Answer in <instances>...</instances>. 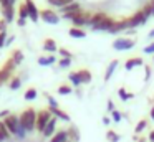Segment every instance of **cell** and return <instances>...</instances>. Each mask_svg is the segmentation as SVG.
<instances>
[{
  "instance_id": "obj_3",
  "label": "cell",
  "mask_w": 154,
  "mask_h": 142,
  "mask_svg": "<svg viewBox=\"0 0 154 142\" xmlns=\"http://www.w3.org/2000/svg\"><path fill=\"white\" fill-rule=\"evenodd\" d=\"M65 20H70L71 23H73V26H76V28H81V26L85 25H90V20H91V15L88 12H78V13H73V15H63Z\"/></svg>"
},
{
  "instance_id": "obj_16",
  "label": "cell",
  "mask_w": 154,
  "mask_h": 142,
  "mask_svg": "<svg viewBox=\"0 0 154 142\" xmlns=\"http://www.w3.org/2000/svg\"><path fill=\"white\" fill-rule=\"evenodd\" d=\"M143 65V58H129V59H126V63H124V69L126 71H131V69H134L136 66H141Z\"/></svg>"
},
{
  "instance_id": "obj_46",
  "label": "cell",
  "mask_w": 154,
  "mask_h": 142,
  "mask_svg": "<svg viewBox=\"0 0 154 142\" xmlns=\"http://www.w3.org/2000/svg\"><path fill=\"white\" fill-rule=\"evenodd\" d=\"M113 111H114V104H113V101L109 99V101H108V112H113Z\"/></svg>"
},
{
  "instance_id": "obj_45",
  "label": "cell",
  "mask_w": 154,
  "mask_h": 142,
  "mask_svg": "<svg viewBox=\"0 0 154 142\" xmlns=\"http://www.w3.org/2000/svg\"><path fill=\"white\" fill-rule=\"evenodd\" d=\"M144 79H146V81L151 79V66H146V76H144Z\"/></svg>"
},
{
  "instance_id": "obj_18",
  "label": "cell",
  "mask_w": 154,
  "mask_h": 142,
  "mask_svg": "<svg viewBox=\"0 0 154 142\" xmlns=\"http://www.w3.org/2000/svg\"><path fill=\"white\" fill-rule=\"evenodd\" d=\"M2 17H4V20L7 23L14 22V17H15V8L14 7H5V8H2Z\"/></svg>"
},
{
  "instance_id": "obj_42",
  "label": "cell",
  "mask_w": 154,
  "mask_h": 142,
  "mask_svg": "<svg viewBox=\"0 0 154 142\" xmlns=\"http://www.w3.org/2000/svg\"><path fill=\"white\" fill-rule=\"evenodd\" d=\"M60 55L63 56V58H71V56H73V55H71V53L68 51L66 48H60Z\"/></svg>"
},
{
  "instance_id": "obj_40",
  "label": "cell",
  "mask_w": 154,
  "mask_h": 142,
  "mask_svg": "<svg viewBox=\"0 0 154 142\" xmlns=\"http://www.w3.org/2000/svg\"><path fill=\"white\" fill-rule=\"evenodd\" d=\"M144 53H146V55H154V41L144 48Z\"/></svg>"
},
{
  "instance_id": "obj_17",
  "label": "cell",
  "mask_w": 154,
  "mask_h": 142,
  "mask_svg": "<svg viewBox=\"0 0 154 142\" xmlns=\"http://www.w3.org/2000/svg\"><path fill=\"white\" fill-rule=\"evenodd\" d=\"M70 137H68V131H58L53 134V137L50 139V142H68Z\"/></svg>"
},
{
  "instance_id": "obj_15",
  "label": "cell",
  "mask_w": 154,
  "mask_h": 142,
  "mask_svg": "<svg viewBox=\"0 0 154 142\" xmlns=\"http://www.w3.org/2000/svg\"><path fill=\"white\" fill-rule=\"evenodd\" d=\"M123 30H128V20H116L114 22V25H113V28L109 30L108 33H119V32H123Z\"/></svg>"
},
{
  "instance_id": "obj_23",
  "label": "cell",
  "mask_w": 154,
  "mask_h": 142,
  "mask_svg": "<svg viewBox=\"0 0 154 142\" xmlns=\"http://www.w3.org/2000/svg\"><path fill=\"white\" fill-rule=\"evenodd\" d=\"M68 33H70L71 38H85V36H86V32H85L83 28H76V26H71Z\"/></svg>"
},
{
  "instance_id": "obj_52",
  "label": "cell",
  "mask_w": 154,
  "mask_h": 142,
  "mask_svg": "<svg viewBox=\"0 0 154 142\" xmlns=\"http://www.w3.org/2000/svg\"><path fill=\"white\" fill-rule=\"evenodd\" d=\"M149 114H151V119H152V121H154V106H152V107H151V112H149Z\"/></svg>"
},
{
  "instance_id": "obj_9",
  "label": "cell",
  "mask_w": 154,
  "mask_h": 142,
  "mask_svg": "<svg viewBox=\"0 0 154 142\" xmlns=\"http://www.w3.org/2000/svg\"><path fill=\"white\" fill-rule=\"evenodd\" d=\"M25 5H27V12H28V18L32 22H38V17H40V12H38L37 5H35L33 0H23Z\"/></svg>"
},
{
  "instance_id": "obj_20",
  "label": "cell",
  "mask_w": 154,
  "mask_h": 142,
  "mask_svg": "<svg viewBox=\"0 0 154 142\" xmlns=\"http://www.w3.org/2000/svg\"><path fill=\"white\" fill-rule=\"evenodd\" d=\"M118 59H113V61L108 65V69H106V73H104V81H109L111 79V76H113V73L116 71V68H118Z\"/></svg>"
},
{
  "instance_id": "obj_25",
  "label": "cell",
  "mask_w": 154,
  "mask_h": 142,
  "mask_svg": "<svg viewBox=\"0 0 154 142\" xmlns=\"http://www.w3.org/2000/svg\"><path fill=\"white\" fill-rule=\"evenodd\" d=\"M12 59H14V63H15V66L17 65H20L22 61H23V53L20 51V50H15L14 53H12V56H10Z\"/></svg>"
},
{
  "instance_id": "obj_10",
  "label": "cell",
  "mask_w": 154,
  "mask_h": 142,
  "mask_svg": "<svg viewBox=\"0 0 154 142\" xmlns=\"http://www.w3.org/2000/svg\"><path fill=\"white\" fill-rule=\"evenodd\" d=\"M114 22H116L114 18H111V17H106V18H104L101 23H98L96 26H93V30H96V32H98V30H100V32H109V30L113 28Z\"/></svg>"
},
{
  "instance_id": "obj_30",
  "label": "cell",
  "mask_w": 154,
  "mask_h": 142,
  "mask_svg": "<svg viewBox=\"0 0 154 142\" xmlns=\"http://www.w3.org/2000/svg\"><path fill=\"white\" fill-rule=\"evenodd\" d=\"M37 89L35 88H30V89H27V91H25V99H27V101H33L35 98H37Z\"/></svg>"
},
{
  "instance_id": "obj_44",
  "label": "cell",
  "mask_w": 154,
  "mask_h": 142,
  "mask_svg": "<svg viewBox=\"0 0 154 142\" xmlns=\"http://www.w3.org/2000/svg\"><path fill=\"white\" fill-rule=\"evenodd\" d=\"M0 32H7V22L0 20Z\"/></svg>"
},
{
  "instance_id": "obj_19",
  "label": "cell",
  "mask_w": 154,
  "mask_h": 142,
  "mask_svg": "<svg viewBox=\"0 0 154 142\" xmlns=\"http://www.w3.org/2000/svg\"><path fill=\"white\" fill-rule=\"evenodd\" d=\"M43 50H45V51H48V53H51V55H53V53L58 50L57 41H55L53 38H47V40L43 41Z\"/></svg>"
},
{
  "instance_id": "obj_37",
  "label": "cell",
  "mask_w": 154,
  "mask_h": 142,
  "mask_svg": "<svg viewBox=\"0 0 154 142\" xmlns=\"http://www.w3.org/2000/svg\"><path fill=\"white\" fill-rule=\"evenodd\" d=\"M143 13L147 17V18H149V17L152 15V8H151V3H146V5L143 7Z\"/></svg>"
},
{
  "instance_id": "obj_6",
  "label": "cell",
  "mask_w": 154,
  "mask_h": 142,
  "mask_svg": "<svg viewBox=\"0 0 154 142\" xmlns=\"http://www.w3.org/2000/svg\"><path fill=\"white\" fill-rule=\"evenodd\" d=\"M134 45H136V41H134L133 38H124V36L116 38L113 41V48L116 50V51H128V50H133Z\"/></svg>"
},
{
  "instance_id": "obj_13",
  "label": "cell",
  "mask_w": 154,
  "mask_h": 142,
  "mask_svg": "<svg viewBox=\"0 0 154 142\" xmlns=\"http://www.w3.org/2000/svg\"><path fill=\"white\" fill-rule=\"evenodd\" d=\"M48 111L51 112V116H53V117L61 119V121H65V122H68V121H70V116H68L65 111H61L60 107H48Z\"/></svg>"
},
{
  "instance_id": "obj_36",
  "label": "cell",
  "mask_w": 154,
  "mask_h": 142,
  "mask_svg": "<svg viewBox=\"0 0 154 142\" xmlns=\"http://www.w3.org/2000/svg\"><path fill=\"white\" fill-rule=\"evenodd\" d=\"M111 117H113L114 122H121V119H123V114H121L119 111H116V109H114V111L111 112Z\"/></svg>"
},
{
  "instance_id": "obj_27",
  "label": "cell",
  "mask_w": 154,
  "mask_h": 142,
  "mask_svg": "<svg viewBox=\"0 0 154 142\" xmlns=\"http://www.w3.org/2000/svg\"><path fill=\"white\" fill-rule=\"evenodd\" d=\"M68 79L71 81V84L73 86H80L81 84V79H80V74H78V71H73L68 74Z\"/></svg>"
},
{
  "instance_id": "obj_51",
  "label": "cell",
  "mask_w": 154,
  "mask_h": 142,
  "mask_svg": "<svg viewBox=\"0 0 154 142\" xmlns=\"http://www.w3.org/2000/svg\"><path fill=\"white\" fill-rule=\"evenodd\" d=\"M14 38H15V36H10V38H8L7 41H5V46H7V45H10V43L14 41Z\"/></svg>"
},
{
  "instance_id": "obj_12",
  "label": "cell",
  "mask_w": 154,
  "mask_h": 142,
  "mask_svg": "<svg viewBox=\"0 0 154 142\" xmlns=\"http://www.w3.org/2000/svg\"><path fill=\"white\" fill-rule=\"evenodd\" d=\"M27 18H28V12H27V5H25V2H22L20 5H18V25L20 26H23L25 25V22H27Z\"/></svg>"
},
{
  "instance_id": "obj_5",
  "label": "cell",
  "mask_w": 154,
  "mask_h": 142,
  "mask_svg": "<svg viewBox=\"0 0 154 142\" xmlns=\"http://www.w3.org/2000/svg\"><path fill=\"white\" fill-rule=\"evenodd\" d=\"M51 117H53V116H51V112L48 111V109H42V111H38L37 112V125H35V129H37L38 132H43Z\"/></svg>"
},
{
  "instance_id": "obj_35",
  "label": "cell",
  "mask_w": 154,
  "mask_h": 142,
  "mask_svg": "<svg viewBox=\"0 0 154 142\" xmlns=\"http://www.w3.org/2000/svg\"><path fill=\"white\" fill-rule=\"evenodd\" d=\"M0 132H2V135H4L5 139H8V137H10V132H8L7 125L4 124V121H0Z\"/></svg>"
},
{
  "instance_id": "obj_33",
  "label": "cell",
  "mask_w": 154,
  "mask_h": 142,
  "mask_svg": "<svg viewBox=\"0 0 154 142\" xmlns=\"http://www.w3.org/2000/svg\"><path fill=\"white\" fill-rule=\"evenodd\" d=\"M73 91V88L68 84H61L60 88H58V94H70V92Z\"/></svg>"
},
{
  "instance_id": "obj_43",
  "label": "cell",
  "mask_w": 154,
  "mask_h": 142,
  "mask_svg": "<svg viewBox=\"0 0 154 142\" xmlns=\"http://www.w3.org/2000/svg\"><path fill=\"white\" fill-rule=\"evenodd\" d=\"M47 99H48V104H50V107H58V102H57V99H53L51 96H47Z\"/></svg>"
},
{
  "instance_id": "obj_14",
  "label": "cell",
  "mask_w": 154,
  "mask_h": 142,
  "mask_svg": "<svg viewBox=\"0 0 154 142\" xmlns=\"http://www.w3.org/2000/svg\"><path fill=\"white\" fill-rule=\"evenodd\" d=\"M55 129H57V117H51L50 122L47 124V127H45V131L42 132V134H43V137H53Z\"/></svg>"
},
{
  "instance_id": "obj_26",
  "label": "cell",
  "mask_w": 154,
  "mask_h": 142,
  "mask_svg": "<svg viewBox=\"0 0 154 142\" xmlns=\"http://www.w3.org/2000/svg\"><path fill=\"white\" fill-rule=\"evenodd\" d=\"M75 0H48V3L50 5H53V7H66V5H70V3H73Z\"/></svg>"
},
{
  "instance_id": "obj_8",
  "label": "cell",
  "mask_w": 154,
  "mask_h": 142,
  "mask_svg": "<svg viewBox=\"0 0 154 142\" xmlns=\"http://www.w3.org/2000/svg\"><path fill=\"white\" fill-rule=\"evenodd\" d=\"M40 17H42V20H43V22L50 23V25H57V23L60 22V17H58V13L53 12V10H50V8L40 10Z\"/></svg>"
},
{
  "instance_id": "obj_48",
  "label": "cell",
  "mask_w": 154,
  "mask_h": 142,
  "mask_svg": "<svg viewBox=\"0 0 154 142\" xmlns=\"http://www.w3.org/2000/svg\"><path fill=\"white\" fill-rule=\"evenodd\" d=\"M8 112H10V111H7V109H5V111H2V112H0V117H7Z\"/></svg>"
},
{
  "instance_id": "obj_4",
  "label": "cell",
  "mask_w": 154,
  "mask_h": 142,
  "mask_svg": "<svg viewBox=\"0 0 154 142\" xmlns=\"http://www.w3.org/2000/svg\"><path fill=\"white\" fill-rule=\"evenodd\" d=\"M14 71H15V63L12 58H8L5 61V65L0 68V84H4L7 79L14 78Z\"/></svg>"
},
{
  "instance_id": "obj_11",
  "label": "cell",
  "mask_w": 154,
  "mask_h": 142,
  "mask_svg": "<svg viewBox=\"0 0 154 142\" xmlns=\"http://www.w3.org/2000/svg\"><path fill=\"white\" fill-rule=\"evenodd\" d=\"M60 12H61V15H73V13L81 12V5L78 2H73V3H70V5H66V7H61Z\"/></svg>"
},
{
  "instance_id": "obj_47",
  "label": "cell",
  "mask_w": 154,
  "mask_h": 142,
  "mask_svg": "<svg viewBox=\"0 0 154 142\" xmlns=\"http://www.w3.org/2000/svg\"><path fill=\"white\" fill-rule=\"evenodd\" d=\"M109 122H111V119L108 117V116H104V117H103V124H106V125H108Z\"/></svg>"
},
{
  "instance_id": "obj_7",
  "label": "cell",
  "mask_w": 154,
  "mask_h": 142,
  "mask_svg": "<svg viewBox=\"0 0 154 142\" xmlns=\"http://www.w3.org/2000/svg\"><path fill=\"white\" fill-rule=\"evenodd\" d=\"M126 20H128V28L134 30L136 26H139V25H146L149 18H147V17L143 13V10H137V12L134 13L131 18H126Z\"/></svg>"
},
{
  "instance_id": "obj_55",
  "label": "cell",
  "mask_w": 154,
  "mask_h": 142,
  "mask_svg": "<svg viewBox=\"0 0 154 142\" xmlns=\"http://www.w3.org/2000/svg\"><path fill=\"white\" fill-rule=\"evenodd\" d=\"M137 142H146V139H143V137H139V140Z\"/></svg>"
},
{
  "instance_id": "obj_1",
  "label": "cell",
  "mask_w": 154,
  "mask_h": 142,
  "mask_svg": "<svg viewBox=\"0 0 154 142\" xmlns=\"http://www.w3.org/2000/svg\"><path fill=\"white\" fill-rule=\"evenodd\" d=\"M18 121H20V127L25 132L35 131V125H37V111L33 107H27L18 116Z\"/></svg>"
},
{
  "instance_id": "obj_21",
  "label": "cell",
  "mask_w": 154,
  "mask_h": 142,
  "mask_svg": "<svg viewBox=\"0 0 154 142\" xmlns=\"http://www.w3.org/2000/svg\"><path fill=\"white\" fill-rule=\"evenodd\" d=\"M106 13H94V15H91V20H90V26H91V28H93V26H96L98 25V23H101V22H103V20L104 18H106Z\"/></svg>"
},
{
  "instance_id": "obj_41",
  "label": "cell",
  "mask_w": 154,
  "mask_h": 142,
  "mask_svg": "<svg viewBox=\"0 0 154 142\" xmlns=\"http://www.w3.org/2000/svg\"><path fill=\"white\" fill-rule=\"evenodd\" d=\"M7 32H0V48L2 46H5V41H7Z\"/></svg>"
},
{
  "instance_id": "obj_49",
  "label": "cell",
  "mask_w": 154,
  "mask_h": 142,
  "mask_svg": "<svg viewBox=\"0 0 154 142\" xmlns=\"http://www.w3.org/2000/svg\"><path fill=\"white\" fill-rule=\"evenodd\" d=\"M147 139H149L151 142H154V131H151V132H149V137H147Z\"/></svg>"
},
{
  "instance_id": "obj_38",
  "label": "cell",
  "mask_w": 154,
  "mask_h": 142,
  "mask_svg": "<svg viewBox=\"0 0 154 142\" xmlns=\"http://www.w3.org/2000/svg\"><path fill=\"white\" fill-rule=\"evenodd\" d=\"M58 65H60V68H68L71 65V58H61Z\"/></svg>"
},
{
  "instance_id": "obj_57",
  "label": "cell",
  "mask_w": 154,
  "mask_h": 142,
  "mask_svg": "<svg viewBox=\"0 0 154 142\" xmlns=\"http://www.w3.org/2000/svg\"><path fill=\"white\" fill-rule=\"evenodd\" d=\"M68 142H71V140H68Z\"/></svg>"
},
{
  "instance_id": "obj_28",
  "label": "cell",
  "mask_w": 154,
  "mask_h": 142,
  "mask_svg": "<svg viewBox=\"0 0 154 142\" xmlns=\"http://www.w3.org/2000/svg\"><path fill=\"white\" fill-rule=\"evenodd\" d=\"M118 94H119L121 101H128V99L134 98V94H133V92H128L124 88H119V89H118Z\"/></svg>"
},
{
  "instance_id": "obj_22",
  "label": "cell",
  "mask_w": 154,
  "mask_h": 142,
  "mask_svg": "<svg viewBox=\"0 0 154 142\" xmlns=\"http://www.w3.org/2000/svg\"><path fill=\"white\" fill-rule=\"evenodd\" d=\"M78 74H80V79H81V84H88V83H91V73L88 71V69H78Z\"/></svg>"
},
{
  "instance_id": "obj_24",
  "label": "cell",
  "mask_w": 154,
  "mask_h": 142,
  "mask_svg": "<svg viewBox=\"0 0 154 142\" xmlns=\"http://www.w3.org/2000/svg\"><path fill=\"white\" fill-rule=\"evenodd\" d=\"M55 61H57V58H55L53 55L40 56V58H38V65H40V66H50V65H53Z\"/></svg>"
},
{
  "instance_id": "obj_50",
  "label": "cell",
  "mask_w": 154,
  "mask_h": 142,
  "mask_svg": "<svg viewBox=\"0 0 154 142\" xmlns=\"http://www.w3.org/2000/svg\"><path fill=\"white\" fill-rule=\"evenodd\" d=\"M147 36H149V38H151V40H154V28H152V30H151V32H149V33H147Z\"/></svg>"
},
{
  "instance_id": "obj_54",
  "label": "cell",
  "mask_w": 154,
  "mask_h": 142,
  "mask_svg": "<svg viewBox=\"0 0 154 142\" xmlns=\"http://www.w3.org/2000/svg\"><path fill=\"white\" fill-rule=\"evenodd\" d=\"M4 140H7V139H5L4 135H2V132H0V142H4Z\"/></svg>"
},
{
  "instance_id": "obj_53",
  "label": "cell",
  "mask_w": 154,
  "mask_h": 142,
  "mask_svg": "<svg viewBox=\"0 0 154 142\" xmlns=\"http://www.w3.org/2000/svg\"><path fill=\"white\" fill-rule=\"evenodd\" d=\"M149 3H151V8H152V17H154V0H151Z\"/></svg>"
},
{
  "instance_id": "obj_34",
  "label": "cell",
  "mask_w": 154,
  "mask_h": 142,
  "mask_svg": "<svg viewBox=\"0 0 154 142\" xmlns=\"http://www.w3.org/2000/svg\"><path fill=\"white\" fill-rule=\"evenodd\" d=\"M106 137L109 139V142H119V135H118L114 131H108Z\"/></svg>"
},
{
  "instance_id": "obj_2",
  "label": "cell",
  "mask_w": 154,
  "mask_h": 142,
  "mask_svg": "<svg viewBox=\"0 0 154 142\" xmlns=\"http://www.w3.org/2000/svg\"><path fill=\"white\" fill-rule=\"evenodd\" d=\"M4 124L7 125V129H8V132H10V134L17 135V137H20V139H23V137H25V131L20 127V121H18V116H15V114H8L7 117L4 119Z\"/></svg>"
},
{
  "instance_id": "obj_39",
  "label": "cell",
  "mask_w": 154,
  "mask_h": 142,
  "mask_svg": "<svg viewBox=\"0 0 154 142\" xmlns=\"http://www.w3.org/2000/svg\"><path fill=\"white\" fill-rule=\"evenodd\" d=\"M15 5V0H0V7L5 8V7H14Z\"/></svg>"
},
{
  "instance_id": "obj_56",
  "label": "cell",
  "mask_w": 154,
  "mask_h": 142,
  "mask_svg": "<svg viewBox=\"0 0 154 142\" xmlns=\"http://www.w3.org/2000/svg\"><path fill=\"white\" fill-rule=\"evenodd\" d=\"M152 61H154V55H152Z\"/></svg>"
},
{
  "instance_id": "obj_32",
  "label": "cell",
  "mask_w": 154,
  "mask_h": 142,
  "mask_svg": "<svg viewBox=\"0 0 154 142\" xmlns=\"http://www.w3.org/2000/svg\"><path fill=\"white\" fill-rule=\"evenodd\" d=\"M146 125H147V121H146V119H141V121L137 122V125L134 127V132H136V134H139L141 131H144V129H146Z\"/></svg>"
},
{
  "instance_id": "obj_31",
  "label": "cell",
  "mask_w": 154,
  "mask_h": 142,
  "mask_svg": "<svg viewBox=\"0 0 154 142\" xmlns=\"http://www.w3.org/2000/svg\"><path fill=\"white\" fill-rule=\"evenodd\" d=\"M22 84V78L20 76H14V78L10 79V89H18Z\"/></svg>"
},
{
  "instance_id": "obj_29",
  "label": "cell",
  "mask_w": 154,
  "mask_h": 142,
  "mask_svg": "<svg viewBox=\"0 0 154 142\" xmlns=\"http://www.w3.org/2000/svg\"><path fill=\"white\" fill-rule=\"evenodd\" d=\"M68 137H70L73 142H78V140H80V134H78L76 127H73V125H71V127L68 129Z\"/></svg>"
}]
</instances>
